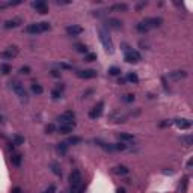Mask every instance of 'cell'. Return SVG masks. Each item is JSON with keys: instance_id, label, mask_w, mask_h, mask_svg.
I'll return each mask as SVG.
<instances>
[{"instance_id": "cell-1", "label": "cell", "mask_w": 193, "mask_h": 193, "mask_svg": "<svg viewBox=\"0 0 193 193\" xmlns=\"http://www.w3.org/2000/svg\"><path fill=\"white\" fill-rule=\"evenodd\" d=\"M161 24H163V18H160V17H148V18H143L142 21L137 23L136 29L139 33H147V32L156 29V27H160Z\"/></svg>"}, {"instance_id": "cell-2", "label": "cell", "mask_w": 193, "mask_h": 193, "mask_svg": "<svg viewBox=\"0 0 193 193\" xmlns=\"http://www.w3.org/2000/svg\"><path fill=\"white\" fill-rule=\"evenodd\" d=\"M51 29L50 23L47 21H41V23H30L27 24L24 27V32L29 35H39V33H44V32H48Z\"/></svg>"}, {"instance_id": "cell-3", "label": "cell", "mask_w": 193, "mask_h": 193, "mask_svg": "<svg viewBox=\"0 0 193 193\" xmlns=\"http://www.w3.org/2000/svg\"><path fill=\"white\" fill-rule=\"evenodd\" d=\"M122 50H124V60L128 62V64H137L142 60V56L137 50H133L131 47H128L127 44H122Z\"/></svg>"}, {"instance_id": "cell-4", "label": "cell", "mask_w": 193, "mask_h": 193, "mask_svg": "<svg viewBox=\"0 0 193 193\" xmlns=\"http://www.w3.org/2000/svg\"><path fill=\"white\" fill-rule=\"evenodd\" d=\"M9 86H11V89L15 92L21 100H24V101L29 100V94H27V91L24 89V85L21 81H18V80H11V81H9Z\"/></svg>"}, {"instance_id": "cell-5", "label": "cell", "mask_w": 193, "mask_h": 193, "mask_svg": "<svg viewBox=\"0 0 193 193\" xmlns=\"http://www.w3.org/2000/svg\"><path fill=\"white\" fill-rule=\"evenodd\" d=\"M98 36H100V41H101L104 50L109 51V53H113V42H112V38L109 36V33H107L106 30L100 29V30H98Z\"/></svg>"}, {"instance_id": "cell-6", "label": "cell", "mask_w": 193, "mask_h": 193, "mask_svg": "<svg viewBox=\"0 0 193 193\" xmlns=\"http://www.w3.org/2000/svg\"><path fill=\"white\" fill-rule=\"evenodd\" d=\"M17 56H18V47H15V46L8 47V48H5L0 53V59H3V60H12L14 57H17Z\"/></svg>"}, {"instance_id": "cell-7", "label": "cell", "mask_w": 193, "mask_h": 193, "mask_svg": "<svg viewBox=\"0 0 193 193\" xmlns=\"http://www.w3.org/2000/svg\"><path fill=\"white\" fill-rule=\"evenodd\" d=\"M76 119V113L72 110H67L64 113H60L56 118V121H59V124H68V122H74Z\"/></svg>"}, {"instance_id": "cell-8", "label": "cell", "mask_w": 193, "mask_h": 193, "mask_svg": "<svg viewBox=\"0 0 193 193\" xmlns=\"http://www.w3.org/2000/svg\"><path fill=\"white\" fill-rule=\"evenodd\" d=\"M77 74V77L79 79H83V80H91V79H95L97 77V71L95 69H80V71H77L76 72Z\"/></svg>"}, {"instance_id": "cell-9", "label": "cell", "mask_w": 193, "mask_h": 193, "mask_svg": "<svg viewBox=\"0 0 193 193\" xmlns=\"http://www.w3.org/2000/svg\"><path fill=\"white\" fill-rule=\"evenodd\" d=\"M68 181H69V186L74 187V186H80L81 184V173H80L79 169H74L68 177Z\"/></svg>"}, {"instance_id": "cell-10", "label": "cell", "mask_w": 193, "mask_h": 193, "mask_svg": "<svg viewBox=\"0 0 193 193\" xmlns=\"http://www.w3.org/2000/svg\"><path fill=\"white\" fill-rule=\"evenodd\" d=\"M173 124L180 130H190L192 128V121L187 118H177V119H173Z\"/></svg>"}, {"instance_id": "cell-11", "label": "cell", "mask_w": 193, "mask_h": 193, "mask_svg": "<svg viewBox=\"0 0 193 193\" xmlns=\"http://www.w3.org/2000/svg\"><path fill=\"white\" fill-rule=\"evenodd\" d=\"M103 110H104V103L100 101L98 104H95L94 109L89 112V118H91V119H97V118H100V116L103 115Z\"/></svg>"}, {"instance_id": "cell-12", "label": "cell", "mask_w": 193, "mask_h": 193, "mask_svg": "<svg viewBox=\"0 0 193 193\" xmlns=\"http://www.w3.org/2000/svg\"><path fill=\"white\" fill-rule=\"evenodd\" d=\"M74 128H76V121H74V122H68V124H59L57 131H59L60 134H69V133L74 131Z\"/></svg>"}, {"instance_id": "cell-13", "label": "cell", "mask_w": 193, "mask_h": 193, "mask_svg": "<svg viewBox=\"0 0 193 193\" xmlns=\"http://www.w3.org/2000/svg\"><path fill=\"white\" fill-rule=\"evenodd\" d=\"M32 8L36 9V12H39V14H47V12H48V5H47L44 0L32 2Z\"/></svg>"}, {"instance_id": "cell-14", "label": "cell", "mask_w": 193, "mask_h": 193, "mask_svg": "<svg viewBox=\"0 0 193 193\" xmlns=\"http://www.w3.org/2000/svg\"><path fill=\"white\" fill-rule=\"evenodd\" d=\"M65 30L69 36H79V35L83 33V27H80L77 24H69V26H67Z\"/></svg>"}, {"instance_id": "cell-15", "label": "cell", "mask_w": 193, "mask_h": 193, "mask_svg": "<svg viewBox=\"0 0 193 193\" xmlns=\"http://www.w3.org/2000/svg\"><path fill=\"white\" fill-rule=\"evenodd\" d=\"M118 139H119L122 143H125V145L133 143V142L136 140L134 134H131V133H118Z\"/></svg>"}, {"instance_id": "cell-16", "label": "cell", "mask_w": 193, "mask_h": 193, "mask_svg": "<svg viewBox=\"0 0 193 193\" xmlns=\"http://www.w3.org/2000/svg\"><path fill=\"white\" fill-rule=\"evenodd\" d=\"M187 77V72L182 71V69H178V71H172L169 72V79L173 80V81H178V80H182Z\"/></svg>"}, {"instance_id": "cell-17", "label": "cell", "mask_w": 193, "mask_h": 193, "mask_svg": "<svg viewBox=\"0 0 193 193\" xmlns=\"http://www.w3.org/2000/svg\"><path fill=\"white\" fill-rule=\"evenodd\" d=\"M109 9L112 12H127L130 9V6H128L127 3H113Z\"/></svg>"}, {"instance_id": "cell-18", "label": "cell", "mask_w": 193, "mask_h": 193, "mask_svg": "<svg viewBox=\"0 0 193 193\" xmlns=\"http://www.w3.org/2000/svg\"><path fill=\"white\" fill-rule=\"evenodd\" d=\"M21 23H23L21 18H12V20H6L5 24H3V27H5V29H15V27H18Z\"/></svg>"}, {"instance_id": "cell-19", "label": "cell", "mask_w": 193, "mask_h": 193, "mask_svg": "<svg viewBox=\"0 0 193 193\" xmlns=\"http://www.w3.org/2000/svg\"><path fill=\"white\" fill-rule=\"evenodd\" d=\"M11 161L14 166H17V168H20L21 166V161H23V156L20 154V152H14L11 156Z\"/></svg>"}, {"instance_id": "cell-20", "label": "cell", "mask_w": 193, "mask_h": 193, "mask_svg": "<svg viewBox=\"0 0 193 193\" xmlns=\"http://www.w3.org/2000/svg\"><path fill=\"white\" fill-rule=\"evenodd\" d=\"M95 143L98 145L100 148H103L104 151H107V152H113V145H110V143H106V142H103V140H100V139H95Z\"/></svg>"}, {"instance_id": "cell-21", "label": "cell", "mask_w": 193, "mask_h": 193, "mask_svg": "<svg viewBox=\"0 0 193 193\" xmlns=\"http://www.w3.org/2000/svg\"><path fill=\"white\" fill-rule=\"evenodd\" d=\"M125 81H128V83H131V85H137V83H139V76H137L136 72H127Z\"/></svg>"}, {"instance_id": "cell-22", "label": "cell", "mask_w": 193, "mask_h": 193, "mask_svg": "<svg viewBox=\"0 0 193 193\" xmlns=\"http://www.w3.org/2000/svg\"><path fill=\"white\" fill-rule=\"evenodd\" d=\"M30 91L33 92L35 95H41V94L44 92V88H42V85H39V83L33 81V83L30 85Z\"/></svg>"}, {"instance_id": "cell-23", "label": "cell", "mask_w": 193, "mask_h": 193, "mask_svg": "<svg viewBox=\"0 0 193 193\" xmlns=\"http://www.w3.org/2000/svg\"><path fill=\"white\" fill-rule=\"evenodd\" d=\"M113 172L116 173V175H127L130 170H128L127 166H124V164H119V166H116V168L113 169Z\"/></svg>"}, {"instance_id": "cell-24", "label": "cell", "mask_w": 193, "mask_h": 193, "mask_svg": "<svg viewBox=\"0 0 193 193\" xmlns=\"http://www.w3.org/2000/svg\"><path fill=\"white\" fill-rule=\"evenodd\" d=\"M50 168H51V172H53L56 177H62V169H60V166L57 164L56 161H53V163L50 164Z\"/></svg>"}, {"instance_id": "cell-25", "label": "cell", "mask_w": 193, "mask_h": 193, "mask_svg": "<svg viewBox=\"0 0 193 193\" xmlns=\"http://www.w3.org/2000/svg\"><path fill=\"white\" fill-rule=\"evenodd\" d=\"M107 24H109L110 27H113V29H121V27H122V23H121L119 20H116V18H109V20H107Z\"/></svg>"}, {"instance_id": "cell-26", "label": "cell", "mask_w": 193, "mask_h": 193, "mask_svg": "<svg viewBox=\"0 0 193 193\" xmlns=\"http://www.w3.org/2000/svg\"><path fill=\"white\" fill-rule=\"evenodd\" d=\"M81 142H83V139H81L80 136H71L68 140H67L68 145H80Z\"/></svg>"}, {"instance_id": "cell-27", "label": "cell", "mask_w": 193, "mask_h": 193, "mask_svg": "<svg viewBox=\"0 0 193 193\" xmlns=\"http://www.w3.org/2000/svg\"><path fill=\"white\" fill-rule=\"evenodd\" d=\"M180 140H181L182 145L190 147V145L193 143V136H190V134H189V136H181V137H180Z\"/></svg>"}, {"instance_id": "cell-28", "label": "cell", "mask_w": 193, "mask_h": 193, "mask_svg": "<svg viewBox=\"0 0 193 193\" xmlns=\"http://www.w3.org/2000/svg\"><path fill=\"white\" fill-rule=\"evenodd\" d=\"M68 143L67 142H60V143H57V151L64 156V154H67V151H68Z\"/></svg>"}, {"instance_id": "cell-29", "label": "cell", "mask_w": 193, "mask_h": 193, "mask_svg": "<svg viewBox=\"0 0 193 193\" xmlns=\"http://www.w3.org/2000/svg\"><path fill=\"white\" fill-rule=\"evenodd\" d=\"M69 193H85V186L80 184V186H74L69 189Z\"/></svg>"}, {"instance_id": "cell-30", "label": "cell", "mask_w": 193, "mask_h": 193, "mask_svg": "<svg viewBox=\"0 0 193 193\" xmlns=\"http://www.w3.org/2000/svg\"><path fill=\"white\" fill-rule=\"evenodd\" d=\"M12 143H14V145H23V143H24V137L20 136V134H15V136L12 137Z\"/></svg>"}, {"instance_id": "cell-31", "label": "cell", "mask_w": 193, "mask_h": 193, "mask_svg": "<svg viewBox=\"0 0 193 193\" xmlns=\"http://www.w3.org/2000/svg\"><path fill=\"white\" fill-rule=\"evenodd\" d=\"M107 72H109V76H113V77H116V76H119V74H121V68H118V67H110Z\"/></svg>"}, {"instance_id": "cell-32", "label": "cell", "mask_w": 193, "mask_h": 193, "mask_svg": "<svg viewBox=\"0 0 193 193\" xmlns=\"http://www.w3.org/2000/svg\"><path fill=\"white\" fill-rule=\"evenodd\" d=\"M62 92L64 91H60V89L55 88V89L51 91V98H53V100H59V98H62Z\"/></svg>"}, {"instance_id": "cell-33", "label": "cell", "mask_w": 193, "mask_h": 193, "mask_svg": "<svg viewBox=\"0 0 193 193\" xmlns=\"http://www.w3.org/2000/svg\"><path fill=\"white\" fill-rule=\"evenodd\" d=\"M74 48H76L79 53H83V55H86V53H88V47L85 46V44H76Z\"/></svg>"}, {"instance_id": "cell-34", "label": "cell", "mask_w": 193, "mask_h": 193, "mask_svg": "<svg viewBox=\"0 0 193 193\" xmlns=\"http://www.w3.org/2000/svg\"><path fill=\"white\" fill-rule=\"evenodd\" d=\"M0 71H2L3 74H9L12 71V68L9 64H2V65H0Z\"/></svg>"}, {"instance_id": "cell-35", "label": "cell", "mask_w": 193, "mask_h": 193, "mask_svg": "<svg viewBox=\"0 0 193 193\" xmlns=\"http://www.w3.org/2000/svg\"><path fill=\"white\" fill-rule=\"evenodd\" d=\"M134 100H136V98H134L133 94H125V95H122V101L124 103H133Z\"/></svg>"}, {"instance_id": "cell-36", "label": "cell", "mask_w": 193, "mask_h": 193, "mask_svg": "<svg viewBox=\"0 0 193 193\" xmlns=\"http://www.w3.org/2000/svg\"><path fill=\"white\" fill-rule=\"evenodd\" d=\"M113 149L115 151H125V149H127V145L122 143V142H118V143H113Z\"/></svg>"}, {"instance_id": "cell-37", "label": "cell", "mask_w": 193, "mask_h": 193, "mask_svg": "<svg viewBox=\"0 0 193 193\" xmlns=\"http://www.w3.org/2000/svg\"><path fill=\"white\" fill-rule=\"evenodd\" d=\"M85 60L86 62H94V60H97V55L95 53H86L85 55Z\"/></svg>"}, {"instance_id": "cell-38", "label": "cell", "mask_w": 193, "mask_h": 193, "mask_svg": "<svg viewBox=\"0 0 193 193\" xmlns=\"http://www.w3.org/2000/svg\"><path fill=\"white\" fill-rule=\"evenodd\" d=\"M30 72H32V69H30V67H27V65H24V67H21V68H20V74L29 76Z\"/></svg>"}, {"instance_id": "cell-39", "label": "cell", "mask_w": 193, "mask_h": 193, "mask_svg": "<svg viewBox=\"0 0 193 193\" xmlns=\"http://www.w3.org/2000/svg\"><path fill=\"white\" fill-rule=\"evenodd\" d=\"M55 131H56V127H55V124H47L46 125V133L51 134V133H55Z\"/></svg>"}, {"instance_id": "cell-40", "label": "cell", "mask_w": 193, "mask_h": 193, "mask_svg": "<svg viewBox=\"0 0 193 193\" xmlns=\"http://www.w3.org/2000/svg\"><path fill=\"white\" fill-rule=\"evenodd\" d=\"M42 193H56V186H55V184H50L48 189H46Z\"/></svg>"}, {"instance_id": "cell-41", "label": "cell", "mask_w": 193, "mask_h": 193, "mask_svg": "<svg viewBox=\"0 0 193 193\" xmlns=\"http://www.w3.org/2000/svg\"><path fill=\"white\" fill-rule=\"evenodd\" d=\"M50 72H51V76H53V77H56V79H59V77H60V74H62V72H60V71H57V69H51Z\"/></svg>"}, {"instance_id": "cell-42", "label": "cell", "mask_w": 193, "mask_h": 193, "mask_svg": "<svg viewBox=\"0 0 193 193\" xmlns=\"http://www.w3.org/2000/svg\"><path fill=\"white\" fill-rule=\"evenodd\" d=\"M8 6H9V3H8V2H0V11H2V9H5V8H8Z\"/></svg>"}, {"instance_id": "cell-43", "label": "cell", "mask_w": 193, "mask_h": 193, "mask_svg": "<svg viewBox=\"0 0 193 193\" xmlns=\"http://www.w3.org/2000/svg\"><path fill=\"white\" fill-rule=\"evenodd\" d=\"M11 193H21V189H20V187H15V189H12Z\"/></svg>"}, {"instance_id": "cell-44", "label": "cell", "mask_w": 193, "mask_h": 193, "mask_svg": "<svg viewBox=\"0 0 193 193\" xmlns=\"http://www.w3.org/2000/svg\"><path fill=\"white\" fill-rule=\"evenodd\" d=\"M60 67H62V68H65V69H71V67H69L68 64H60Z\"/></svg>"}, {"instance_id": "cell-45", "label": "cell", "mask_w": 193, "mask_h": 193, "mask_svg": "<svg viewBox=\"0 0 193 193\" xmlns=\"http://www.w3.org/2000/svg\"><path fill=\"white\" fill-rule=\"evenodd\" d=\"M56 3H57V5H69L71 2H60V0H57Z\"/></svg>"}, {"instance_id": "cell-46", "label": "cell", "mask_w": 193, "mask_h": 193, "mask_svg": "<svg viewBox=\"0 0 193 193\" xmlns=\"http://www.w3.org/2000/svg\"><path fill=\"white\" fill-rule=\"evenodd\" d=\"M116 193H125V189L124 187H119V189L116 190Z\"/></svg>"}, {"instance_id": "cell-47", "label": "cell", "mask_w": 193, "mask_h": 193, "mask_svg": "<svg viewBox=\"0 0 193 193\" xmlns=\"http://www.w3.org/2000/svg\"><path fill=\"white\" fill-rule=\"evenodd\" d=\"M190 168H192V159L187 161V169H190Z\"/></svg>"}, {"instance_id": "cell-48", "label": "cell", "mask_w": 193, "mask_h": 193, "mask_svg": "<svg viewBox=\"0 0 193 193\" xmlns=\"http://www.w3.org/2000/svg\"><path fill=\"white\" fill-rule=\"evenodd\" d=\"M0 122H5V118H3V115L0 113Z\"/></svg>"}]
</instances>
